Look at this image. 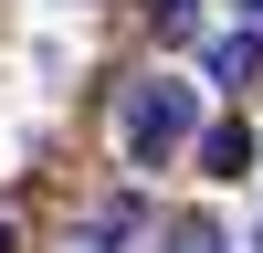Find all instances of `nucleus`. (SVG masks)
Wrapping results in <instances>:
<instances>
[{"label":"nucleus","instance_id":"nucleus-2","mask_svg":"<svg viewBox=\"0 0 263 253\" xmlns=\"http://www.w3.org/2000/svg\"><path fill=\"white\" fill-rule=\"evenodd\" d=\"M200 169H211V179H242V169H253V127H242V116H221V127L200 137Z\"/></svg>","mask_w":263,"mask_h":253},{"label":"nucleus","instance_id":"nucleus-5","mask_svg":"<svg viewBox=\"0 0 263 253\" xmlns=\"http://www.w3.org/2000/svg\"><path fill=\"white\" fill-rule=\"evenodd\" d=\"M147 21H158L168 42H190V32H200V0H147Z\"/></svg>","mask_w":263,"mask_h":253},{"label":"nucleus","instance_id":"nucleus-3","mask_svg":"<svg viewBox=\"0 0 263 253\" xmlns=\"http://www.w3.org/2000/svg\"><path fill=\"white\" fill-rule=\"evenodd\" d=\"M253 74H263V42H253V32H221V42H211V84H232V95H242Z\"/></svg>","mask_w":263,"mask_h":253},{"label":"nucleus","instance_id":"nucleus-4","mask_svg":"<svg viewBox=\"0 0 263 253\" xmlns=\"http://www.w3.org/2000/svg\"><path fill=\"white\" fill-rule=\"evenodd\" d=\"M168 253H232V243H221V222L190 211V222H168Z\"/></svg>","mask_w":263,"mask_h":253},{"label":"nucleus","instance_id":"nucleus-6","mask_svg":"<svg viewBox=\"0 0 263 253\" xmlns=\"http://www.w3.org/2000/svg\"><path fill=\"white\" fill-rule=\"evenodd\" d=\"M0 253H11V222H0Z\"/></svg>","mask_w":263,"mask_h":253},{"label":"nucleus","instance_id":"nucleus-1","mask_svg":"<svg viewBox=\"0 0 263 253\" xmlns=\"http://www.w3.org/2000/svg\"><path fill=\"white\" fill-rule=\"evenodd\" d=\"M116 127H126V158H137V169H158L168 148L200 127V95H190V84H168V74H147V84H126Z\"/></svg>","mask_w":263,"mask_h":253}]
</instances>
